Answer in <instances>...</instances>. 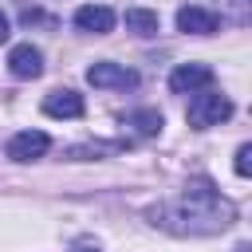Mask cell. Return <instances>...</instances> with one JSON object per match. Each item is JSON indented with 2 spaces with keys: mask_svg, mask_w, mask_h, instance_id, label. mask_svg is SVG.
Returning <instances> with one entry per match:
<instances>
[{
  "mask_svg": "<svg viewBox=\"0 0 252 252\" xmlns=\"http://www.w3.org/2000/svg\"><path fill=\"white\" fill-rule=\"evenodd\" d=\"M154 224L169 228V232H193V236H205V232H220L232 224L236 209L209 185V181H193L177 201L161 205V209H150Z\"/></svg>",
  "mask_w": 252,
  "mask_h": 252,
  "instance_id": "obj_1",
  "label": "cell"
},
{
  "mask_svg": "<svg viewBox=\"0 0 252 252\" xmlns=\"http://www.w3.org/2000/svg\"><path fill=\"white\" fill-rule=\"evenodd\" d=\"M185 118H189L193 130H209V126H220V122L232 118V102L220 91H197L189 110H185Z\"/></svg>",
  "mask_w": 252,
  "mask_h": 252,
  "instance_id": "obj_2",
  "label": "cell"
},
{
  "mask_svg": "<svg viewBox=\"0 0 252 252\" xmlns=\"http://www.w3.org/2000/svg\"><path fill=\"white\" fill-rule=\"evenodd\" d=\"M87 83L91 87H114V91H134L138 87V75L130 71V67H122V63H91L87 67Z\"/></svg>",
  "mask_w": 252,
  "mask_h": 252,
  "instance_id": "obj_3",
  "label": "cell"
},
{
  "mask_svg": "<svg viewBox=\"0 0 252 252\" xmlns=\"http://www.w3.org/2000/svg\"><path fill=\"white\" fill-rule=\"evenodd\" d=\"M209 83H213V67L209 63H181L169 75V91L173 94H197V91H209Z\"/></svg>",
  "mask_w": 252,
  "mask_h": 252,
  "instance_id": "obj_4",
  "label": "cell"
},
{
  "mask_svg": "<svg viewBox=\"0 0 252 252\" xmlns=\"http://www.w3.org/2000/svg\"><path fill=\"white\" fill-rule=\"evenodd\" d=\"M8 71L16 79H39L43 75V51L32 47V43H16L8 51Z\"/></svg>",
  "mask_w": 252,
  "mask_h": 252,
  "instance_id": "obj_5",
  "label": "cell"
},
{
  "mask_svg": "<svg viewBox=\"0 0 252 252\" xmlns=\"http://www.w3.org/2000/svg\"><path fill=\"white\" fill-rule=\"evenodd\" d=\"M47 146H51V138L43 130H24V134H16L8 142V158L12 161H35V158L47 154Z\"/></svg>",
  "mask_w": 252,
  "mask_h": 252,
  "instance_id": "obj_6",
  "label": "cell"
},
{
  "mask_svg": "<svg viewBox=\"0 0 252 252\" xmlns=\"http://www.w3.org/2000/svg\"><path fill=\"white\" fill-rule=\"evenodd\" d=\"M177 28H181L185 35H213V32L220 28V20H217V12H209V8L185 4V8L177 12Z\"/></svg>",
  "mask_w": 252,
  "mask_h": 252,
  "instance_id": "obj_7",
  "label": "cell"
},
{
  "mask_svg": "<svg viewBox=\"0 0 252 252\" xmlns=\"http://www.w3.org/2000/svg\"><path fill=\"white\" fill-rule=\"evenodd\" d=\"M83 110H87V102H83V94L71 91V87L51 91V94L43 98V114H51V118H83Z\"/></svg>",
  "mask_w": 252,
  "mask_h": 252,
  "instance_id": "obj_8",
  "label": "cell"
},
{
  "mask_svg": "<svg viewBox=\"0 0 252 252\" xmlns=\"http://www.w3.org/2000/svg\"><path fill=\"white\" fill-rule=\"evenodd\" d=\"M75 28L91 32V35H106V32H114V12L106 4H83L75 12Z\"/></svg>",
  "mask_w": 252,
  "mask_h": 252,
  "instance_id": "obj_9",
  "label": "cell"
},
{
  "mask_svg": "<svg viewBox=\"0 0 252 252\" xmlns=\"http://www.w3.org/2000/svg\"><path fill=\"white\" fill-rule=\"evenodd\" d=\"M126 28L134 32V35H158V28H161V20H158V12H150V8H126Z\"/></svg>",
  "mask_w": 252,
  "mask_h": 252,
  "instance_id": "obj_10",
  "label": "cell"
},
{
  "mask_svg": "<svg viewBox=\"0 0 252 252\" xmlns=\"http://www.w3.org/2000/svg\"><path fill=\"white\" fill-rule=\"evenodd\" d=\"M126 126H134L142 138H154V134H161V126H165V118H161V110H154V106H146V110H134L130 118H126Z\"/></svg>",
  "mask_w": 252,
  "mask_h": 252,
  "instance_id": "obj_11",
  "label": "cell"
},
{
  "mask_svg": "<svg viewBox=\"0 0 252 252\" xmlns=\"http://www.w3.org/2000/svg\"><path fill=\"white\" fill-rule=\"evenodd\" d=\"M232 165H236V173H240V177H248V173H252V146H248V142L236 150V161H232Z\"/></svg>",
  "mask_w": 252,
  "mask_h": 252,
  "instance_id": "obj_12",
  "label": "cell"
},
{
  "mask_svg": "<svg viewBox=\"0 0 252 252\" xmlns=\"http://www.w3.org/2000/svg\"><path fill=\"white\" fill-rule=\"evenodd\" d=\"M8 28H12V24H8V16H4V12H0V43H4V39H8Z\"/></svg>",
  "mask_w": 252,
  "mask_h": 252,
  "instance_id": "obj_13",
  "label": "cell"
},
{
  "mask_svg": "<svg viewBox=\"0 0 252 252\" xmlns=\"http://www.w3.org/2000/svg\"><path fill=\"white\" fill-rule=\"evenodd\" d=\"M236 252H248V244H236Z\"/></svg>",
  "mask_w": 252,
  "mask_h": 252,
  "instance_id": "obj_14",
  "label": "cell"
},
{
  "mask_svg": "<svg viewBox=\"0 0 252 252\" xmlns=\"http://www.w3.org/2000/svg\"><path fill=\"white\" fill-rule=\"evenodd\" d=\"M79 252H98V248H79Z\"/></svg>",
  "mask_w": 252,
  "mask_h": 252,
  "instance_id": "obj_15",
  "label": "cell"
}]
</instances>
